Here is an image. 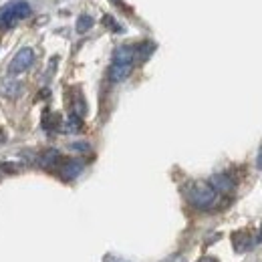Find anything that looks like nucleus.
I'll return each instance as SVG.
<instances>
[{
    "mask_svg": "<svg viewBox=\"0 0 262 262\" xmlns=\"http://www.w3.org/2000/svg\"><path fill=\"white\" fill-rule=\"evenodd\" d=\"M83 162H79V160H65L63 158V162L59 164L57 167V171H59V176H61V180H65V182H73L75 178H79L81 176V171H83Z\"/></svg>",
    "mask_w": 262,
    "mask_h": 262,
    "instance_id": "obj_4",
    "label": "nucleus"
},
{
    "mask_svg": "<svg viewBox=\"0 0 262 262\" xmlns=\"http://www.w3.org/2000/svg\"><path fill=\"white\" fill-rule=\"evenodd\" d=\"M256 167H258V169H262V147H260V151H258V160H256Z\"/></svg>",
    "mask_w": 262,
    "mask_h": 262,
    "instance_id": "obj_19",
    "label": "nucleus"
},
{
    "mask_svg": "<svg viewBox=\"0 0 262 262\" xmlns=\"http://www.w3.org/2000/svg\"><path fill=\"white\" fill-rule=\"evenodd\" d=\"M129 75H131V65H115L113 63L111 69H109V81H113V83H121Z\"/></svg>",
    "mask_w": 262,
    "mask_h": 262,
    "instance_id": "obj_10",
    "label": "nucleus"
},
{
    "mask_svg": "<svg viewBox=\"0 0 262 262\" xmlns=\"http://www.w3.org/2000/svg\"><path fill=\"white\" fill-rule=\"evenodd\" d=\"M216 190L208 184V182H194L190 188H188V202L198 208V210H208L216 204Z\"/></svg>",
    "mask_w": 262,
    "mask_h": 262,
    "instance_id": "obj_2",
    "label": "nucleus"
},
{
    "mask_svg": "<svg viewBox=\"0 0 262 262\" xmlns=\"http://www.w3.org/2000/svg\"><path fill=\"white\" fill-rule=\"evenodd\" d=\"M34 63V51L33 49H29V47H25V49H20L16 55H14V59L10 61V65H8V75L12 77V75H20V73H25V71H29Z\"/></svg>",
    "mask_w": 262,
    "mask_h": 262,
    "instance_id": "obj_3",
    "label": "nucleus"
},
{
    "mask_svg": "<svg viewBox=\"0 0 262 262\" xmlns=\"http://www.w3.org/2000/svg\"><path fill=\"white\" fill-rule=\"evenodd\" d=\"M133 61H135V47L123 45V47L115 49V53H113L115 65H133Z\"/></svg>",
    "mask_w": 262,
    "mask_h": 262,
    "instance_id": "obj_8",
    "label": "nucleus"
},
{
    "mask_svg": "<svg viewBox=\"0 0 262 262\" xmlns=\"http://www.w3.org/2000/svg\"><path fill=\"white\" fill-rule=\"evenodd\" d=\"M81 127H83V119L71 113V115L65 119V123H63V127H61V129L67 131V133H77V131H81Z\"/></svg>",
    "mask_w": 262,
    "mask_h": 262,
    "instance_id": "obj_14",
    "label": "nucleus"
},
{
    "mask_svg": "<svg viewBox=\"0 0 262 262\" xmlns=\"http://www.w3.org/2000/svg\"><path fill=\"white\" fill-rule=\"evenodd\" d=\"M71 107H73V115H77V117H85V113H87V105H85V97H83V93L79 91V89H75L73 91V103H71Z\"/></svg>",
    "mask_w": 262,
    "mask_h": 262,
    "instance_id": "obj_11",
    "label": "nucleus"
},
{
    "mask_svg": "<svg viewBox=\"0 0 262 262\" xmlns=\"http://www.w3.org/2000/svg\"><path fill=\"white\" fill-rule=\"evenodd\" d=\"M20 91H23V83H20V81H16V79H12V77H6V79L0 81V93H2L4 97L14 99L20 95Z\"/></svg>",
    "mask_w": 262,
    "mask_h": 262,
    "instance_id": "obj_7",
    "label": "nucleus"
},
{
    "mask_svg": "<svg viewBox=\"0 0 262 262\" xmlns=\"http://www.w3.org/2000/svg\"><path fill=\"white\" fill-rule=\"evenodd\" d=\"M250 244H252V240H250V236H248V232H234L232 234V246H234V250L236 252H246L248 248H250Z\"/></svg>",
    "mask_w": 262,
    "mask_h": 262,
    "instance_id": "obj_9",
    "label": "nucleus"
},
{
    "mask_svg": "<svg viewBox=\"0 0 262 262\" xmlns=\"http://www.w3.org/2000/svg\"><path fill=\"white\" fill-rule=\"evenodd\" d=\"M61 162H63V156L57 149H47V151H42L38 156V164H40V167H45V169H57Z\"/></svg>",
    "mask_w": 262,
    "mask_h": 262,
    "instance_id": "obj_6",
    "label": "nucleus"
},
{
    "mask_svg": "<svg viewBox=\"0 0 262 262\" xmlns=\"http://www.w3.org/2000/svg\"><path fill=\"white\" fill-rule=\"evenodd\" d=\"M31 14H33V8L27 0H12L0 8V29H12L20 20L29 18Z\"/></svg>",
    "mask_w": 262,
    "mask_h": 262,
    "instance_id": "obj_1",
    "label": "nucleus"
},
{
    "mask_svg": "<svg viewBox=\"0 0 262 262\" xmlns=\"http://www.w3.org/2000/svg\"><path fill=\"white\" fill-rule=\"evenodd\" d=\"M103 25H105L107 29H111L113 33H121V31H123V29L115 23V18H113V16H109V14H105V16H103Z\"/></svg>",
    "mask_w": 262,
    "mask_h": 262,
    "instance_id": "obj_16",
    "label": "nucleus"
},
{
    "mask_svg": "<svg viewBox=\"0 0 262 262\" xmlns=\"http://www.w3.org/2000/svg\"><path fill=\"white\" fill-rule=\"evenodd\" d=\"M167 262H186V258H184V256H173L171 260H167Z\"/></svg>",
    "mask_w": 262,
    "mask_h": 262,
    "instance_id": "obj_20",
    "label": "nucleus"
},
{
    "mask_svg": "<svg viewBox=\"0 0 262 262\" xmlns=\"http://www.w3.org/2000/svg\"><path fill=\"white\" fill-rule=\"evenodd\" d=\"M198 262H218V260H216L214 256H202V258H200Z\"/></svg>",
    "mask_w": 262,
    "mask_h": 262,
    "instance_id": "obj_18",
    "label": "nucleus"
},
{
    "mask_svg": "<svg viewBox=\"0 0 262 262\" xmlns=\"http://www.w3.org/2000/svg\"><path fill=\"white\" fill-rule=\"evenodd\" d=\"M42 127L47 131H59L63 127V119H61V115L59 113H51V111H47L45 113V117H42Z\"/></svg>",
    "mask_w": 262,
    "mask_h": 262,
    "instance_id": "obj_12",
    "label": "nucleus"
},
{
    "mask_svg": "<svg viewBox=\"0 0 262 262\" xmlns=\"http://www.w3.org/2000/svg\"><path fill=\"white\" fill-rule=\"evenodd\" d=\"M156 51V45L151 42V40H145V42H141L139 47H135V59H139V61H147L149 59V55Z\"/></svg>",
    "mask_w": 262,
    "mask_h": 262,
    "instance_id": "obj_13",
    "label": "nucleus"
},
{
    "mask_svg": "<svg viewBox=\"0 0 262 262\" xmlns=\"http://www.w3.org/2000/svg\"><path fill=\"white\" fill-rule=\"evenodd\" d=\"M95 25V20H93V16H89V14H81L79 18H77V25H75V29H77V33L83 34L87 33V31H91V27Z\"/></svg>",
    "mask_w": 262,
    "mask_h": 262,
    "instance_id": "obj_15",
    "label": "nucleus"
},
{
    "mask_svg": "<svg viewBox=\"0 0 262 262\" xmlns=\"http://www.w3.org/2000/svg\"><path fill=\"white\" fill-rule=\"evenodd\" d=\"M208 184L216 190V194H232L236 190V182L230 178L228 173H214Z\"/></svg>",
    "mask_w": 262,
    "mask_h": 262,
    "instance_id": "obj_5",
    "label": "nucleus"
},
{
    "mask_svg": "<svg viewBox=\"0 0 262 262\" xmlns=\"http://www.w3.org/2000/svg\"><path fill=\"white\" fill-rule=\"evenodd\" d=\"M69 147H71L73 151H81V154H87V151H91V145H89V143H83V141H81V143H71Z\"/></svg>",
    "mask_w": 262,
    "mask_h": 262,
    "instance_id": "obj_17",
    "label": "nucleus"
}]
</instances>
